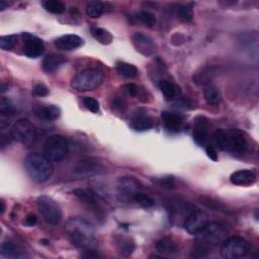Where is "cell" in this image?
<instances>
[{
	"mask_svg": "<svg viewBox=\"0 0 259 259\" xmlns=\"http://www.w3.org/2000/svg\"><path fill=\"white\" fill-rule=\"evenodd\" d=\"M0 253L6 258H26L28 257L27 252L20 246L12 242H4L0 247Z\"/></svg>",
	"mask_w": 259,
	"mask_h": 259,
	"instance_id": "cell-22",
	"label": "cell"
},
{
	"mask_svg": "<svg viewBox=\"0 0 259 259\" xmlns=\"http://www.w3.org/2000/svg\"><path fill=\"white\" fill-rule=\"evenodd\" d=\"M65 231L73 245L79 248H92L96 245L95 228L83 218H71L65 225Z\"/></svg>",
	"mask_w": 259,
	"mask_h": 259,
	"instance_id": "cell-1",
	"label": "cell"
},
{
	"mask_svg": "<svg viewBox=\"0 0 259 259\" xmlns=\"http://www.w3.org/2000/svg\"><path fill=\"white\" fill-rule=\"evenodd\" d=\"M12 113L13 105L11 101L7 97H2L1 99H0V115H1L2 118H5L12 115Z\"/></svg>",
	"mask_w": 259,
	"mask_h": 259,
	"instance_id": "cell-34",
	"label": "cell"
},
{
	"mask_svg": "<svg viewBox=\"0 0 259 259\" xmlns=\"http://www.w3.org/2000/svg\"><path fill=\"white\" fill-rule=\"evenodd\" d=\"M35 113H36V116H38L39 118L50 122V121H55V120L59 119L61 115V110L56 105L49 104V105L40 107Z\"/></svg>",
	"mask_w": 259,
	"mask_h": 259,
	"instance_id": "cell-24",
	"label": "cell"
},
{
	"mask_svg": "<svg viewBox=\"0 0 259 259\" xmlns=\"http://www.w3.org/2000/svg\"><path fill=\"white\" fill-rule=\"evenodd\" d=\"M44 8L54 14H61L65 10V5L59 0H46L43 2Z\"/></svg>",
	"mask_w": 259,
	"mask_h": 259,
	"instance_id": "cell-31",
	"label": "cell"
},
{
	"mask_svg": "<svg viewBox=\"0 0 259 259\" xmlns=\"http://www.w3.org/2000/svg\"><path fill=\"white\" fill-rule=\"evenodd\" d=\"M203 95H205L206 101L211 105H218L222 101V96L220 90L213 84H209L206 86Z\"/></svg>",
	"mask_w": 259,
	"mask_h": 259,
	"instance_id": "cell-26",
	"label": "cell"
},
{
	"mask_svg": "<svg viewBox=\"0 0 259 259\" xmlns=\"http://www.w3.org/2000/svg\"><path fill=\"white\" fill-rule=\"evenodd\" d=\"M83 104L85 105V107L87 109H89L90 112L92 113H98L99 112V108H100V105H99V102L95 99V98H92V97H84L83 98Z\"/></svg>",
	"mask_w": 259,
	"mask_h": 259,
	"instance_id": "cell-38",
	"label": "cell"
},
{
	"mask_svg": "<svg viewBox=\"0 0 259 259\" xmlns=\"http://www.w3.org/2000/svg\"><path fill=\"white\" fill-rule=\"evenodd\" d=\"M91 34L94 38L102 45H109L113 42V35L108 31L102 28L92 27L91 28Z\"/></svg>",
	"mask_w": 259,
	"mask_h": 259,
	"instance_id": "cell-28",
	"label": "cell"
},
{
	"mask_svg": "<svg viewBox=\"0 0 259 259\" xmlns=\"http://www.w3.org/2000/svg\"><path fill=\"white\" fill-rule=\"evenodd\" d=\"M161 119L164 123L165 128L168 130L169 132H178L180 127L182 125V117L179 114L172 113V112H163L161 114Z\"/></svg>",
	"mask_w": 259,
	"mask_h": 259,
	"instance_id": "cell-20",
	"label": "cell"
},
{
	"mask_svg": "<svg viewBox=\"0 0 259 259\" xmlns=\"http://www.w3.org/2000/svg\"><path fill=\"white\" fill-rule=\"evenodd\" d=\"M159 88L166 100H172L177 95V87L169 80L162 79L159 81Z\"/></svg>",
	"mask_w": 259,
	"mask_h": 259,
	"instance_id": "cell-27",
	"label": "cell"
},
{
	"mask_svg": "<svg viewBox=\"0 0 259 259\" xmlns=\"http://www.w3.org/2000/svg\"><path fill=\"white\" fill-rule=\"evenodd\" d=\"M250 251L249 243L241 237H231L222 243L221 254L228 259L245 257Z\"/></svg>",
	"mask_w": 259,
	"mask_h": 259,
	"instance_id": "cell-7",
	"label": "cell"
},
{
	"mask_svg": "<svg viewBox=\"0 0 259 259\" xmlns=\"http://www.w3.org/2000/svg\"><path fill=\"white\" fill-rule=\"evenodd\" d=\"M12 139L26 147L32 146L36 141L35 127L27 119L17 120L11 128Z\"/></svg>",
	"mask_w": 259,
	"mask_h": 259,
	"instance_id": "cell-4",
	"label": "cell"
},
{
	"mask_svg": "<svg viewBox=\"0 0 259 259\" xmlns=\"http://www.w3.org/2000/svg\"><path fill=\"white\" fill-rule=\"evenodd\" d=\"M214 141H215L216 145L220 148V149H222V150L226 149L227 134L223 131V130H217L214 134Z\"/></svg>",
	"mask_w": 259,
	"mask_h": 259,
	"instance_id": "cell-37",
	"label": "cell"
},
{
	"mask_svg": "<svg viewBox=\"0 0 259 259\" xmlns=\"http://www.w3.org/2000/svg\"><path fill=\"white\" fill-rule=\"evenodd\" d=\"M105 6L100 1H89L86 5V14L91 18H97L104 13Z\"/></svg>",
	"mask_w": 259,
	"mask_h": 259,
	"instance_id": "cell-30",
	"label": "cell"
},
{
	"mask_svg": "<svg viewBox=\"0 0 259 259\" xmlns=\"http://www.w3.org/2000/svg\"><path fill=\"white\" fill-rule=\"evenodd\" d=\"M25 167L29 176L33 181L39 183L48 181L54 173L51 160L39 153H32L27 156Z\"/></svg>",
	"mask_w": 259,
	"mask_h": 259,
	"instance_id": "cell-2",
	"label": "cell"
},
{
	"mask_svg": "<svg viewBox=\"0 0 259 259\" xmlns=\"http://www.w3.org/2000/svg\"><path fill=\"white\" fill-rule=\"evenodd\" d=\"M17 41V36L15 34L3 35L0 38V48L3 50H11Z\"/></svg>",
	"mask_w": 259,
	"mask_h": 259,
	"instance_id": "cell-36",
	"label": "cell"
},
{
	"mask_svg": "<svg viewBox=\"0 0 259 259\" xmlns=\"http://www.w3.org/2000/svg\"><path fill=\"white\" fill-rule=\"evenodd\" d=\"M36 206H38L42 217L50 225L57 226L62 222V210L52 197L48 195H41L36 200Z\"/></svg>",
	"mask_w": 259,
	"mask_h": 259,
	"instance_id": "cell-5",
	"label": "cell"
},
{
	"mask_svg": "<svg viewBox=\"0 0 259 259\" xmlns=\"http://www.w3.org/2000/svg\"><path fill=\"white\" fill-rule=\"evenodd\" d=\"M117 70L121 75L127 78H135L138 76L139 70L133 64H130L127 62H118L117 63Z\"/></svg>",
	"mask_w": 259,
	"mask_h": 259,
	"instance_id": "cell-29",
	"label": "cell"
},
{
	"mask_svg": "<svg viewBox=\"0 0 259 259\" xmlns=\"http://www.w3.org/2000/svg\"><path fill=\"white\" fill-rule=\"evenodd\" d=\"M104 79V74L99 69H86L78 73L71 80V87L78 91H89L97 88Z\"/></svg>",
	"mask_w": 259,
	"mask_h": 259,
	"instance_id": "cell-3",
	"label": "cell"
},
{
	"mask_svg": "<svg viewBox=\"0 0 259 259\" xmlns=\"http://www.w3.org/2000/svg\"><path fill=\"white\" fill-rule=\"evenodd\" d=\"M10 141L11 139L8 137V135H4V134L1 135V138H0V145H1L2 149L4 147L8 146V144H10Z\"/></svg>",
	"mask_w": 259,
	"mask_h": 259,
	"instance_id": "cell-47",
	"label": "cell"
},
{
	"mask_svg": "<svg viewBox=\"0 0 259 259\" xmlns=\"http://www.w3.org/2000/svg\"><path fill=\"white\" fill-rule=\"evenodd\" d=\"M199 199H200L202 205H205L206 207H208V208H210V209L216 210V211H218V212H219V211H222V210H224L223 207L220 206L219 202H217V201H215V200H213V199H211V198H208V197H200Z\"/></svg>",
	"mask_w": 259,
	"mask_h": 259,
	"instance_id": "cell-39",
	"label": "cell"
},
{
	"mask_svg": "<svg viewBox=\"0 0 259 259\" xmlns=\"http://www.w3.org/2000/svg\"><path fill=\"white\" fill-rule=\"evenodd\" d=\"M227 134L226 149L234 153H244L247 149V140L238 129H232Z\"/></svg>",
	"mask_w": 259,
	"mask_h": 259,
	"instance_id": "cell-13",
	"label": "cell"
},
{
	"mask_svg": "<svg viewBox=\"0 0 259 259\" xmlns=\"http://www.w3.org/2000/svg\"><path fill=\"white\" fill-rule=\"evenodd\" d=\"M155 248L159 253L164 254V255H172V254L177 253L178 251L176 244L172 241V239L168 237H165V238L158 240L155 244Z\"/></svg>",
	"mask_w": 259,
	"mask_h": 259,
	"instance_id": "cell-25",
	"label": "cell"
},
{
	"mask_svg": "<svg viewBox=\"0 0 259 259\" xmlns=\"http://www.w3.org/2000/svg\"><path fill=\"white\" fill-rule=\"evenodd\" d=\"M124 89L126 90L127 94L131 97H136L139 92V87L134 83H128L124 85Z\"/></svg>",
	"mask_w": 259,
	"mask_h": 259,
	"instance_id": "cell-43",
	"label": "cell"
},
{
	"mask_svg": "<svg viewBox=\"0 0 259 259\" xmlns=\"http://www.w3.org/2000/svg\"><path fill=\"white\" fill-rule=\"evenodd\" d=\"M23 53L29 58L41 57L45 52V46L41 39L30 32H23Z\"/></svg>",
	"mask_w": 259,
	"mask_h": 259,
	"instance_id": "cell-10",
	"label": "cell"
},
{
	"mask_svg": "<svg viewBox=\"0 0 259 259\" xmlns=\"http://www.w3.org/2000/svg\"><path fill=\"white\" fill-rule=\"evenodd\" d=\"M133 43L137 51H139L144 56H153L157 51V47L150 36L137 32L133 35Z\"/></svg>",
	"mask_w": 259,
	"mask_h": 259,
	"instance_id": "cell-14",
	"label": "cell"
},
{
	"mask_svg": "<svg viewBox=\"0 0 259 259\" xmlns=\"http://www.w3.org/2000/svg\"><path fill=\"white\" fill-rule=\"evenodd\" d=\"M155 182L161 188H171L174 183L173 177H163L155 179Z\"/></svg>",
	"mask_w": 259,
	"mask_h": 259,
	"instance_id": "cell-41",
	"label": "cell"
},
{
	"mask_svg": "<svg viewBox=\"0 0 259 259\" xmlns=\"http://www.w3.org/2000/svg\"><path fill=\"white\" fill-rule=\"evenodd\" d=\"M133 200H135L137 203H139L140 206L143 208H151L155 205L154 199L149 196L148 194L142 193V192H137L133 197Z\"/></svg>",
	"mask_w": 259,
	"mask_h": 259,
	"instance_id": "cell-32",
	"label": "cell"
},
{
	"mask_svg": "<svg viewBox=\"0 0 259 259\" xmlns=\"http://www.w3.org/2000/svg\"><path fill=\"white\" fill-rule=\"evenodd\" d=\"M82 257H84V258H97V257H101V255L92 248H87L84 251V254L82 255Z\"/></svg>",
	"mask_w": 259,
	"mask_h": 259,
	"instance_id": "cell-45",
	"label": "cell"
},
{
	"mask_svg": "<svg viewBox=\"0 0 259 259\" xmlns=\"http://www.w3.org/2000/svg\"><path fill=\"white\" fill-rule=\"evenodd\" d=\"M105 171V166L96 158L81 159L74 167V172L85 177L99 175Z\"/></svg>",
	"mask_w": 259,
	"mask_h": 259,
	"instance_id": "cell-9",
	"label": "cell"
},
{
	"mask_svg": "<svg viewBox=\"0 0 259 259\" xmlns=\"http://www.w3.org/2000/svg\"><path fill=\"white\" fill-rule=\"evenodd\" d=\"M73 194L75 195L81 202L85 203L88 207L94 208L97 212L99 209L97 201V194L88 189H75L73 191Z\"/></svg>",
	"mask_w": 259,
	"mask_h": 259,
	"instance_id": "cell-19",
	"label": "cell"
},
{
	"mask_svg": "<svg viewBox=\"0 0 259 259\" xmlns=\"http://www.w3.org/2000/svg\"><path fill=\"white\" fill-rule=\"evenodd\" d=\"M8 5H9V3H8V2L4 1V0H1V1H0V10H3V9H5V8H6Z\"/></svg>",
	"mask_w": 259,
	"mask_h": 259,
	"instance_id": "cell-48",
	"label": "cell"
},
{
	"mask_svg": "<svg viewBox=\"0 0 259 259\" xmlns=\"http://www.w3.org/2000/svg\"><path fill=\"white\" fill-rule=\"evenodd\" d=\"M209 121L205 117H198L194 121V140L196 144L202 146L208 140Z\"/></svg>",
	"mask_w": 259,
	"mask_h": 259,
	"instance_id": "cell-16",
	"label": "cell"
},
{
	"mask_svg": "<svg viewBox=\"0 0 259 259\" xmlns=\"http://www.w3.org/2000/svg\"><path fill=\"white\" fill-rule=\"evenodd\" d=\"M138 20L148 27H154L157 23V18L154 13L149 11H141L137 14Z\"/></svg>",
	"mask_w": 259,
	"mask_h": 259,
	"instance_id": "cell-33",
	"label": "cell"
},
{
	"mask_svg": "<svg viewBox=\"0 0 259 259\" xmlns=\"http://www.w3.org/2000/svg\"><path fill=\"white\" fill-rule=\"evenodd\" d=\"M206 153L208 155V157L213 160V161H218V154H217V151L214 149L213 147H207L206 148Z\"/></svg>",
	"mask_w": 259,
	"mask_h": 259,
	"instance_id": "cell-46",
	"label": "cell"
},
{
	"mask_svg": "<svg viewBox=\"0 0 259 259\" xmlns=\"http://www.w3.org/2000/svg\"><path fill=\"white\" fill-rule=\"evenodd\" d=\"M178 15H179V18L181 20V22L186 23V24H190L194 20L193 9L188 5H182L179 7Z\"/></svg>",
	"mask_w": 259,
	"mask_h": 259,
	"instance_id": "cell-35",
	"label": "cell"
},
{
	"mask_svg": "<svg viewBox=\"0 0 259 259\" xmlns=\"http://www.w3.org/2000/svg\"><path fill=\"white\" fill-rule=\"evenodd\" d=\"M140 184L134 177L124 176L120 177L117 181V191L122 200L133 199L135 194L139 192Z\"/></svg>",
	"mask_w": 259,
	"mask_h": 259,
	"instance_id": "cell-12",
	"label": "cell"
},
{
	"mask_svg": "<svg viewBox=\"0 0 259 259\" xmlns=\"http://www.w3.org/2000/svg\"><path fill=\"white\" fill-rule=\"evenodd\" d=\"M44 152L49 160L60 162L68 153V142L61 135H53L45 142Z\"/></svg>",
	"mask_w": 259,
	"mask_h": 259,
	"instance_id": "cell-6",
	"label": "cell"
},
{
	"mask_svg": "<svg viewBox=\"0 0 259 259\" xmlns=\"http://www.w3.org/2000/svg\"><path fill=\"white\" fill-rule=\"evenodd\" d=\"M36 222H38V218H36V216H35V215H33V214H31V215H29V216H27V217H26V219H25V222H24V223H25V225H26V226L32 227V226H34V225L36 224Z\"/></svg>",
	"mask_w": 259,
	"mask_h": 259,
	"instance_id": "cell-44",
	"label": "cell"
},
{
	"mask_svg": "<svg viewBox=\"0 0 259 259\" xmlns=\"http://www.w3.org/2000/svg\"><path fill=\"white\" fill-rule=\"evenodd\" d=\"M208 254V248L205 245H198L193 251V257H205Z\"/></svg>",
	"mask_w": 259,
	"mask_h": 259,
	"instance_id": "cell-42",
	"label": "cell"
},
{
	"mask_svg": "<svg viewBox=\"0 0 259 259\" xmlns=\"http://www.w3.org/2000/svg\"><path fill=\"white\" fill-rule=\"evenodd\" d=\"M32 92H33V95L36 96V97H47L49 95V88L43 84V83H38L36 85H34L33 89H32Z\"/></svg>",
	"mask_w": 259,
	"mask_h": 259,
	"instance_id": "cell-40",
	"label": "cell"
},
{
	"mask_svg": "<svg viewBox=\"0 0 259 259\" xmlns=\"http://www.w3.org/2000/svg\"><path fill=\"white\" fill-rule=\"evenodd\" d=\"M0 205H1V210H0V213H1V215H3L4 212H5V209H6V207H5V202H4L3 199L0 200Z\"/></svg>",
	"mask_w": 259,
	"mask_h": 259,
	"instance_id": "cell-49",
	"label": "cell"
},
{
	"mask_svg": "<svg viewBox=\"0 0 259 259\" xmlns=\"http://www.w3.org/2000/svg\"><path fill=\"white\" fill-rule=\"evenodd\" d=\"M209 223V216L202 211L192 213L184 223V229L191 235H198Z\"/></svg>",
	"mask_w": 259,
	"mask_h": 259,
	"instance_id": "cell-11",
	"label": "cell"
},
{
	"mask_svg": "<svg viewBox=\"0 0 259 259\" xmlns=\"http://www.w3.org/2000/svg\"><path fill=\"white\" fill-rule=\"evenodd\" d=\"M66 61L67 60L63 55L55 54V53L49 54L43 60V70L48 74L54 73L56 72L63 64H65Z\"/></svg>",
	"mask_w": 259,
	"mask_h": 259,
	"instance_id": "cell-17",
	"label": "cell"
},
{
	"mask_svg": "<svg viewBox=\"0 0 259 259\" xmlns=\"http://www.w3.org/2000/svg\"><path fill=\"white\" fill-rule=\"evenodd\" d=\"M256 180L255 174L251 170H238L234 173H232L230 177V181L235 184V186L240 187H248L253 184Z\"/></svg>",
	"mask_w": 259,
	"mask_h": 259,
	"instance_id": "cell-18",
	"label": "cell"
},
{
	"mask_svg": "<svg viewBox=\"0 0 259 259\" xmlns=\"http://www.w3.org/2000/svg\"><path fill=\"white\" fill-rule=\"evenodd\" d=\"M227 234L228 231L223 224L219 222H211V223L209 222L205 229L198 235H200L203 242L211 245H219L227 239Z\"/></svg>",
	"mask_w": 259,
	"mask_h": 259,
	"instance_id": "cell-8",
	"label": "cell"
},
{
	"mask_svg": "<svg viewBox=\"0 0 259 259\" xmlns=\"http://www.w3.org/2000/svg\"><path fill=\"white\" fill-rule=\"evenodd\" d=\"M154 122L152 118L145 114H136L132 121V127L138 132H145L153 128Z\"/></svg>",
	"mask_w": 259,
	"mask_h": 259,
	"instance_id": "cell-23",
	"label": "cell"
},
{
	"mask_svg": "<svg viewBox=\"0 0 259 259\" xmlns=\"http://www.w3.org/2000/svg\"><path fill=\"white\" fill-rule=\"evenodd\" d=\"M115 244L118 252L123 256H130L136 249L135 241L130 237L118 236L115 238Z\"/></svg>",
	"mask_w": 259,
	"mask_h": 259,
	"instance_id": "cell-21",
	"label": "cell"
},
{
	"mask_svg": "<svg viewBox=\"0 0 259 259\" xmlns=\"http://www.w3.org/2000/svg\"><path fill=\"white\" fill-rule=\"evenodd\" d=\"M54 45L59 50L72 51L81 47L83 40L76 34H65L55 40Z\"/></svg>",
	"mask_w": 259,
	"mask_h": 259,
	"instance_id": "cell-15",
	"label": "cell"
}]
</instances>
